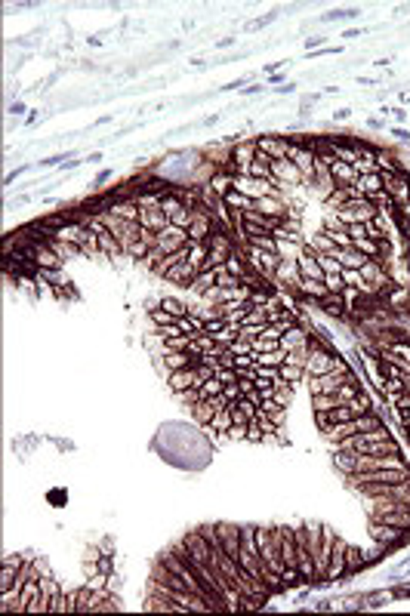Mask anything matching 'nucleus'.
Returning <instances> with one entry per match:
<instances>
[{
  "instance_id": "nucleus-13",
  "label": "nucleus",
  "mask_w": 410,
  "mask_h": 616,
  "mask_svg": "<svg viewBox=\"0 0 410 616\" xmlns=\"http://www.w3.org/2000/svg\"><path fill=\"white\" fill-rule=\"evenodd\" d=\"M228 404H231V400H228L226 391H222V395H213V398H207V400H201V404H194V407H191V413H194V419H198L201 425H207L210 419L216 416L219 410H226Z\"/></svg>"
},
{
  "instance_id": "nucleus-24",
  "label": "nucleus",
  "mask_w": 410,
  "mask_h": 616,
  "mask_svg": "<svg viewBox=\"0 0 410 616\" xmlns=\"http://www.w3.org/2000/svg\"><path fill=\"white\" fill-rule=\"evenodd\" d=\"M355 188L364 194V198H374V194H379V191H386V179H383V173H370V176H358V182H355Z\"/></svg>"
},
{
  "instance_id": "nucleus-38",
  "label": "nucleus",
  "mask_w": 410,
  "mask_h": 616,
  "mask_svg": "<svg viewBox=\"0 0 410 616\" xmlns=\"http://www.w3.org/2000/svg\"><path fill=\"white\" fill-rule=\"evenodd\" d=\"M312 404H315V413H330V410L340 407L337 395H312Z\"/></svg>"
},
{
  "instance_id": "nucleus-25",
  "label": "nucleus",
  "mask_w": 410,
  "mask_h": 616,
  "mask_svg": "<svg viewBox=\"0 0 410 616\" xmlns=\"http://www.w3.org/2000/svg\"><path fill=\"white\" fill-rule=\"evenodd\" d=\"M275 281H278V284H290V287H296V284L303 281V277H300V265H296V259H284V262L278 265Z\"/></svg>"
},
{
  "instance_id": "nucleus-36",
  "label": "nucleus",
  "mask_w": 410,
  "mask_h": 616,
  "mask_svg": "<svg viewBox=\"0 0 410 616\" xmlns=\"http://www.w3.org/2000/svg\"><path fill=\"white\" fill-rule=\"evenodd\" d=\"M278 373H281V386H296L303 376H305V367H293V363H281L278 367Z\"/></svg>"
},
{
  "instance_id": "nucleus-31",
  "label": "nucleus",
  "mask_w": 410,
  "mask_h": 616,
  "mask_svg": "<svg viewBox=\"0 0 410 616\" xmlns=\"http://www.w3.org/2000/svg\"><path fill=\"white\" fill-rule=\"evenodd\" d=\"M231 423H235V416H231V407H226V410H219V413L213 416L204 428H207V432H213V435H226L228 428H231Z\"/></svg>"
},
{
  "instance_id": "nucleus-33",
  "label": "nucleus",
  "mask_w": 410,
  "mask_h": 616,
  "mask_svg": "<svg viewBox=\"0 0 410 616\" xmlns=\"http://www.w3.org/2000/svg\"><path fill=\"white\" fill-rule=\"evenodd\" d=\"M383 296H386V302L392 305V308H404V305L410 302V287H398V284H392Z\"/></svg>"
},
{
  "instance_id": "nucleus-41",
  "label": "nucleus",
  "mask_w": 410,
  "mask_h": 616,
  "mask_svg": "<svg viewBox=\"0 0 410 616\" xmlns=\"http://www.w3.org/2000/svg\"><path fill=\"white\" fill-rule=\"evenodd\" d=\"M324 284H327L330 293H342V290H346V281H342V275H324Z\"/></svg>"
},
{
  "instance_id": "nucleus-1",
  "label": "nucleus",
  "mask_w": 410,
  "mask_h": 616,
  "mask_svg": "<svg viewBox=\"0 0 410 616\" xmlns=\"http://www.w3.org/2000/svg\"><path fill=\"white\" fill-rule=\"evenodd\" d=\"M256 548H259V558H263V567H266V583H268V592H281L284 583V558H281V543H278V533L275 527H256Z\"/></svg>"
},
{
  "instance_id": "nucleus-34",
  "label": "nucleus",
  "mask_w": 410,
  "mask_h": 616,
  "mask_svg": "<svg viewBox=\"0 0 410 616\" xmlns=\"http://www.w3.org/2000/svg\"><path fill=\"white\" fill-rule=\"evenodd\" d=\"M191 222H194V207H191V203H185V207H179L176 213H170V225H176V228H185V231H189Z\"/></svg>"
},
{
  "instance_id": "nucleus-35",
  "label": "nucleus",
  "mask_w": 410,
  "mask_h": 616,
  "mask_svg": "<svg viewBox=\"0 0 410 616\" xmlns=\"http://www.w3.org/2000/svg\"><path fill=\"white\" fill-rule=\"evenodd\" d=\"M99 250H102V256H120V253H124V247L117 244V238L111 235L108 228L99 235Z\"/></svg>"
},
{
  "instance_id": "nucleus-30",
  "label": "nucleus",
  "mask_w": 410,
  "mask_h": 616,
  "mask_svg": "<svg viewBox=\"0 0 410 616\" xmlns=\"http://www.w3.org/2000/svg\"><path fill=\"white\" fill-rule=\"evenodd\" d=\"M164 363H167V370H170V373H176V370H185V367H191V363H201V361L191 358L189 351H167L164 354Z\"/></svg>"
},
{
  "instance_id": "nucleus-7",
  "label": "nucleus",
  "mask_w": 410,
  "mask_h": 616,
  "mask_svg": "<svg viewBox=\"0 0 410 616\" xmlns=\"http://www.w3.org/2000/svg\"><path fill=\"white\" fill-rule=\"evenodd\" d=\"M99 219H102V225H105L111 235L117 238V244L124 247V253H127V247L133 244V240H139V235H142V225L139 222H130V219H120V216H115V213H99Z\"/></svg>"
},
{
  "instance_id": "nucleus-17",
  "label": "nucleus",
  "mask_w": 410,
  "mask_h": 616,
  "mask_svg": "<svg viewBox=\"0 0 410 616\" xmlns=\"http://www.w3.org/2000/svg\"><path fill=\"white\" fill-rule=\"evenodd\" d=\"M346 548L349 543L342 536L333 539V552H330V567H327V580H340L342 573H349V561H346Z\"/></svg>"
},
{
  "instance_id": "nucleus-23",
  "label": "nucleus",
  "mask_w": 410,
  "mask_h": 616,
  "mask_svg": "<svg viewBox=\"0 0 410 616\" xmlns=\"http://www.w3.org/2000/svg\"><path fill=\"white\" fill-rule=\"evenodd\" d=\"M222 203L231 210V213H244V210H256V201L247 198V194H241L238 188H228L222 194Z\"/></svg>"
},
{
  "instance_id": "nucleus-21",
  "label": "nucleus",
  "mask_w": 410,
  "mask_h": 616,
  "mask_svg": "<svg viewBox=\"0 0 410 616\" xmlns=\"http://www.w3.org/2000/svg\"><path fill=\"white\" fill-rule=\"evenodd\" d=\"M256 148H259V154L278 161V157H287V152H290V142L281 139V136H259L256 139Z\"/></svg>"
},
{
  "instance_id": "nucleus-39",
  "label": "nucleus",
  "mask_w": 410,
  "mask_h": 616,
  "mask_svg": "<svg viewBox=\"0 0 410 616\" xmlns=\"http://www.w3.org/2000/svg\"><path fill=\"white\" fill-rule=\"evenodd\" d=\"M139 203H115L108 213H115V216H120V219H130V222H139Z\"/></svg>"
},
{
  "instance_id": "nucleus-28",
  "label": "nucleus",
  "mask_w": 410,
  "mask_h": 616,
  "mask_svg": "<svg viewBox=\"0 0 410 616\" xmlns=\"http://www.w3.org/2000/svg\"><path fill=\"white\" fill-rule=\"evenodd\" d=\"M358 198H364V194H361V191L355 188V185H340V188H337V191H333L330 198H327V207H333V210H337V207H342V203L358 201Z\"/></svg>"
},
{
  "instance_id": "nucleus-27",
  "label": "nucleus",
  "mask_w": 410,
  "mask_h": 616,
  "mask_svg": "<svg viewBox=\"0 0 410 616\" xmlns=\"http://www.w3.org/2000/svg\"><path fill=\"white\" fill-rule=\"evenodd\" d=\"M305 345H309V333H305L303 326H296V324L281 336V349H284V351H290V349H305Z\"/></svg>"
},
{
  "instance_id": "nucleus-15",
  "label": "nucleus",
  "mask_w": 410,
  "mask_h": 616,
  "mask_svg": "<svg viewBox=\"0 0 410 616\" xmlns=\"http://www.w3.org/2000/svg\"><path fill=\"white\" fill-rule=\"evenodd\" d=\"M28 256H31L34 268H50V272H59V268H62V259L56 256L53 250L43 244V240H34V244L28 247Z\"/></svg>"
},
{
  "instance_id": "nucleus-20",
  "label": "nucleus",
  "mask_w": 410,
  "mask_h": 616,
  "mask_svg": "<svg viewBox=\"0 0 410 616\" xmlns=\"http://www.w3.org/2000/svg\"><path fill=\"white\" fill-rule=\"evenodd\" d=\"M296 265H300V277L303 281H324V272L318 265V259H315L312 250H300V256H296Z\"/></svg>"
},
{
  "instance_id": "nucleus-22",
  "label": "nucleus",
  "mask_w": 410,
  "mask_h": 616,
  "mask_svg": "<svg viewBox=\"0 0 410 616\" xmlns=\"http://www.w3.org/2000/svg\"><path fill=\"white\" fill-rule=\"evenodd\" d=\"M386 272H389V277H392V284L410 287V262H407V259H401V256L386 259Z\"/></svg>"
},
{
  "instance_id": "nucleus-32",
  "label": "nucleus",
  "mask_w": 410,
  "mask_h": 616,
  "mask_svg": "<svg viewBox=\"0 0 410 616\" xmlns=\"http://www.w3.org/2000/svg\"><path fill=\"white\" fill-rule=\"evenodd\" d=\"M154 305H157V308H164L167 314H173L176 321H179V317H185V314H189V305H185L182 299H176V296H164V299H157Z\"/></svg>"
},
{
  "instance_id": "nucleus-43",
  "label": "nucleus",
  "mask_w": 410,
  "mask_h": 616,
  "mask_svg": "<svg viewBox=\"0 0 410 616\" xmlns=\"http://www.w3.org/2000/svg\"><path fill=\"white\" fill-rule=\"evenodd\" d=\"M404 428H407V437H410V419H407V423H404Z\"/></svg>"
},
{
  "instance_id": "nucleus-8",
  "label": "nucleus",
  "mask_w": 410,
  "mask_h": 616,
  "mask_svg": "<svg viewBox=\"0 0 410 616\" xmlns=\"http://www.w3.org/2000/svg\"><path fill=\"white\" fill-rule=\"evenodd\" d=\"M340 354H333L327 345L312 339L309 342V361H305V376H324V373H330L333 367H337Z\"/></svg>"
},
{
  "instance_id": "nucleus-2",
  "label": "nucleus",
  "mask_w": 410,
  "mask_h": 616,
  "mask_svg": "<svg viewBox=\"0 0 410 616\" xmlns=\"http://www.w3.org/2000/svg\"><path fill=\"white\" fill-rule=\"evenodd\" d=\"M309 530V548H312V561H315V580L324 583L327 580V567H330V552H333V539L337 533L321 524H305Z\"/></svg>"
},
{
  "instance_id": "nucleus-3",
  "label": "nucleus",
  "mask_w": 410,
  "mask_h": 616,
  "mask_svg": "<svg viewBox=\"0 0 410 616\" xmlns=\"http://www.w3.org/2000/svg\"><path fill=\"white\" fill-rule=\"evenodd\" d=\"M238 564L253 576L256 583H266V567H263V558H259V548H256V527H241V555H238Z\"/></svg>"
},
{
  "instance_id": "nucleus-10",
  "label": "nucleus",
  "mask_w": 410,
  "mask_h": 616,
  "mask_svg": "<svg viewBox=\"0 0 410 616\" xmlns=\"http://www.w3.org/2000/svg\"><path fill=\"white\" fill-rule=\"evenodd\" d=\"M296 561H300L303 583H318V580H315V561H312L309 530H305V527H296Z\"/></svg>"
},
{
  "instance_id": "nucleus-26",
  "label": "nucleus",
  "mask_w": 410,
  "mask_h": 616,
  "mask_svg": "<svg viewBox=\"0 0 410 616\" xmlns=\"http://www.w3.org/2000/svg\"><path fill=\"white\" fill-rule=\"evenodd\" d=\"M22 558L19 555H6L4 558V573H0V589H9V585H13V580L19 576V570H22Z\"/></svg>"
},
{
  "instance_id": "nucleus-37",
  "label": "nucleus",
  "mask_w": 410,
  "mask_h": 616,
  "mask_svg": "<svg viewBox=\"0 0 410 616\" xmlns=\"http://www.w3.org/2000/svg\"><path fill=\"white\" fill-rule=\"evenodd\" d=\"M315 259H318V265H321L324 275H342V265H340L337 256H330V253H315Z\"/></svg>"
},
{
  "instance_id": "nucleus-12",
  "label": "nucleus",
  "mask_w": 410,
  "mask_h": 616,
  "mask_svg": "<svg viewBox=\"0 0 410 616\" xmlns=\"http://www.w3.org/2000/svg\"><path fill=\"white\" fill-rule=\"evenodd\" d=\"M256 154H259L256 142H241V145L235 148V152H231V173H235V179H241V176H247L250 164L256 161Z\"/></svg>"
},
{
  "instance_id": "nucleus-40",
  "label": "nucleus",
  "mask_w": 410,
  "mask_h": 616,
  "mask_svg": "<svg viewBox=\"0 0 410 616\" xmlns=\"http://www.w3.org/2000/svg\"><path fill=\"white\" fill-rule=\"evenodd\" d=\"M272 400H275L278 407H290V400H293V386H275Z\"/></svg>"
},
{
  "instance_id": "nucleus-16",
  "label": "nucleus",
  "mask_w": 410,
  "mask_h": 616,
  "mask_svg": "<svg viewBox=\"0 0 410 616\" xmlns=\"http://www.w3.org/2000/svg\"><path fill=\"white\" fill-rule=\"evenodd\" d=\"M268 166H272V176L278 185H300L303 182V173L296 170V164L290 161V157H278V161H268Z\"/></svg>"
},
{
  "instance_id": "nucleus-42",
  "label": "nucleus",
  "mask_w": 410,
  "mask_h": 616,
  "mask_svg": "<svg viewBox=\"0 0 410 616\" xmlns=\"http://www.w3.org/2000/svg\"><path fill=\"white\" fill-rule=\"evenodd\" d=\"M361 555H364V552H361V548H355V546H349V548H346V561H349V573H352V570H355V567H358V564H364V558H361Z\"/></svg>"
},
{
  "instance_id": "nucleus-18",
  "label": "nucleus",
  "mask_w": 410,
  "mask_h": 616,
  "mask_svg": "<svg viewBox=\"0 0 410 616\" xmlns=\"http://www.w3.org/2000/svg\"><path fill=\"white\" fill-rule=\"evenodd\" d=\"M370 536L377 539V546H398L401 539L407 536L404 530H398V527H392V524H383V521H370Z\"/></svg>"
},
{
  "instance_id": "nucleus-11",
  "label": "nucleus",
  "mask_w": 410,
  "mask_h": 616,
  "mask_svg": "<svg viewBox=\"0 0 410 616\" xmlns=\"http://www.w3.org/2000/svg\"><path fill=\"white\" fill-rule=\"evenodd\" d=\"M231 188H238L241 194H247V198H278V185L266 182V179H250V176H241V179H231Z\"/></svg>"
},
{
  "instance_id": "nucleus-5",
  "label": "nucleus",
  "mask_w": 410,
  "mask_h": 616,
  "mask_svg": "<svg viewBox=\"0 0 410 616\" xmlns=\"http://www.w3.org/2000/svg\"><path fill=\"white\" fill-rule=\"evenodd\" d=\"M216 370H219V363L201 361V363H191V367H185V370L170 373V388H173V395H179V391H189V388H198L201 382H207L210 376H216Z\"/></svg>"
},
{
  "instance_id": "nucleus-29",
  "label": "nucleus",
  "mask_w": 410,
  "mask_h": 616,
  "mask_svg": "<svg viewBox=\"0 0 410 616\" xmlns=\"http://www.w3.org/2000/svg\"><path fill=\"white\" fill-rule=\"evenodd\" d=\"M333 256L340 259V265H342V268H358V272H361V268H364V262H367V256L361 253V250H355V247H349V250H337Z\"/></svg>"
},
{
  "instance_id": "nucleus-4",
  "label": "nucleus",
  "mask_w": 410,
  "mask_h": 616,
  "mask_svg": "<svg viewBox=\"0 0 410 616\" xmlns=\"http://www.w3.org/2000/svg\"><path fill=\"white\" fill-rule=\"evenodd\" d=\"M278 533V543H281V558H284V589L287 585H300L303 576H300V561H296V530L293 527H275Z\"/></svg>"
},
{
  "instance_id": "nucleus-19",
  "label": "nucleus",
  "mask_w": 410,
  "mask_h": 616,
  "mask_svg": "<svg viewBox=\"0 0 410 616\" xmlns=\"http://www.w3.org/2000/svg\"><path fill=\"white\" fill-rule=\"evenodd\" d=\"M139 225L142 228H148V231H157V235H161V231L170 225V216H167V213L161 210V207H142L139 210Z\"/></svg>"
},
{
  "instance_id": "nucleus-6",
  "label": "nucleus",
  "mask_w": 410,
  "mask_h": 616,
  "mask_svg": "<svg viewBox=\"0 0 410 616\" xmlns=\"http://www.w3.org/2000/svg\"><path fill=\"white\" fill-rule=\"evenodd\" d=\"M379 207L370 198H358V201H349L342 203V207H337V216L342 225H361V222H374L377 219Z\"/></svg>"
},
{
  "instance_id": "nucleus-9",
  "label": "nucleus",
  "mask_w": 410,
  "mask_h": 616,
  "mask_svg": "<svg viewBox=\"0 0 410 616\" xmlns=\"http://www.w3.org/2000/svg\"><path fill=\"white\" fill-rule=\"evenodd\" d=\"M247 262H250V268H253L256 275L272 277V281H275V272H278V265L284 262V256H281V253H272V250L247 247Z\"/></svg>"
},
{
  "instance_id": "nucleus-14",
  "label": "nucleus",
  "mask_w": 410,
  "mask_h": 616,
  "mask_svg": "<svg viewBox=\"0 0 410 616\" xmlns=\"http://www.w3.org/2000/svg\"><path fill=\"white\" fill-rule=\"evenodd\" d=\"M213 216L204 207H194V222H191V228H189V244H201V240H210V235H213Z\"/></svg>"
}]
</instances>
